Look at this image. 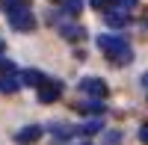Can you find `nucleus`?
<instances>
[{
  "instance_id": "nucleus-1",
  "label": "nucleus",
  "mask_w": 148,
  "mask_h": 145,
  "mask_svg": "<svg viewBox=\"0 0 148 145\" xmlns=\"http://www.w3.org/2000/svg\"><path fill=\"white\" fill-rule=\"evenodd\" d=\"M98 47L110 56V62H113V65H127L130 56H133L130 44L121 39V36H98Z\"/></svg>"
},
{
  "instance_id": "nucleus-2",
  "label": "nucleus",
  "mask_w": 148,
  "mask_h": 145,
  "mask_svg": "<svg viewBox=\"0 0 148 145\" xmlns=\"http://www.w3.org/2000/svg\"><path fill=\"white\" fill-rule=\"evenodd\" d=\"M36 89H39V101H42V104H53V101H59V95H62V83L45 77Z\"/></svg>"
},
{
  "instance_id": "nucleus-3",
  "label": "nucleus",
  "mask_w": 148,
  "mask_h": 145,
  "mask_svg": "<svg viewBox=\"0 0 148 145\" xmlns=\"http://www.w3.org/2000/svg\"><path fill=\"white\" fill-rule=\"evenodd\" d=\"M9 24H12L15 30H21V33H33V30H36V18H33L30 9H15V12H9Z\"/></svg>"
},
{
  "instance_id": "nucleus-4",
  "label": "nucleus",
  "mask_w": 148,
  "mask_h": 145,
  "mask_svg": "<svg viewBox=\"0 0 148 145\" xmlns=\"http://www.w3.org/2000/svg\"><path fill=\"white\" fill-rule=\"evenodd\" d=\"M80 92L89 98H107V83L101 77H83L80 80Z\"/></svg>"
},
{
  "instance_id": "nucleus-5",
  "label": "nucleus",
  "mask_w": 148,
  "mask_h": 145,
  "mask_svg": "<svg viewBox=\"0 0 148 145\" xmlns=\"http://www.w3.org/2000/svg\"><path fill=\"white\" fill-rule=\"evenodd\" d=\"M39 139H42V124H27V127H21L15 133V142L18 145H33Z\"/></svg>"
},
{
  "instance_id": "nucleus-6",
  "label": "nucleus",
  "mask_w": 148,
  "mask_h": 145,
  "mask_svg": "<svg viewBox=\"0 0 148 145\" xmlns=\"http://www.w3.org/2000/svg\"><path fill=\"white\" fill-rule=\"evenodd\" d=\"M104 18H107L110 27H127V21H130V18H127V12H125V9H119V6H116V9H110Z\"/></svg>"
},
{
  "instance_id": "nucleus-7",
  "label": "nucleus",
  "mask_w": 148,
  "mask_h": 145,
  "mask_svg": "<svg viewBox=\"0 0 148 145\" xmlns=\"http://www.w3.org/2000/svg\"><path fill=\"white\" fill-rule=\"evenodd\" d=\"M18 89H21L18 74H0V92H3V95H12V92H18Z\"/></svg>"
},
{
  "instance_id": "nucleus-8",
  "label": "nucleus",
  "mask_w": 148,
  "mask_h": 145,
  "mask_svg": "<svg viewBox=\"0 0 148 145\" xmlns=\"http://www.w3.org/2000/svg\"><path fill=\"white\" fill-rule=\"evenodd\" d=\"M18 80H21V86H39V83L45 80V74H42V71H36V68H27V71H21V74H18Z\"/></svg>"
},
{
  "instance_id": "nucleus-9",
  "label": "nucleus",
  "mask_w": 148,
  "mask_h": 145,
  "mask_svg": "<svg viewBox=\"0 0 148 145\" xmlns=\"http://www.w3.org/2000/svg\"><path fill=\"white\" fill-rule=\"evenodd\" d=\"M47 130H51V133H53L56 139H71L74 133H77V127H71V124H62V122H53Z\"/></svg>"
},
{
  "instance_id": "nucleus-10",
  "label": "nucleus",
  "mask_w": 148,
  "mask_h": 145,
  "mask_svg": "<svg viewBox=\"0 0 148 145\" xmlns=\"http://www.w3.org/2000/svg\"><path fill=\"white\" fill-rule=\"evenodd\" d=\"M59 33H62V39H71V42L83 39V27H77V24H59Z\"/></svg>"
},
{
  "instance_id": "nucleus-11",
  "label": "nucleus",
  "mask_w": 148,
  "mask_h": 145,
  "mask_svg": "<svg viewBox=\"0 0 148 145\" xmlns=\"http://www.w3.org/2000/svg\"><path fill=\"white\" fill-rule=\"evenodd\" d=\"M80 110H83L86 116H101V113H104V104H101V98H89L86 104H80Z\"/></svg>"
},
{
  "instance_id": "nucleus-12",
  "label": "nucleus",
  "mask_w": 148,
  "mask_h": 145,
  "mask_svg": "<svg viewBox=\"0 0 148 145\" xmlns=\"http://www.w3.org/2000/svg\"><path fill=\"white\" fill-rule=\"evenodd\" d=\"M101 130V118H89L86 124H80L77 127V133H83V136H92V133H98Z\"/></svg>"
},
{
  "instance_id": "nucleus-13",
  "label": "nucleus",
  "mask_w": 148,
  "mask_h": 145,
  "mask_svg": "<svg viewBox=\"0 0 148 145\" xmlns=\"http://www.w3.org/2000/svg\"><path fill=\"white\" fill-rule=\"evenodd\" d=\"M80 9H83V0H62V12H68V15H77Z\"/></svg>"
},
{
  "instance_id": "nucleus-14",
  "label": "nucleus",
  "mask_w": 148,
  "mask_h": 145,
  "mask_svg": "<svg viewBox=\"0 0 148 145\" xmlns=\"http://www.w3.org/2000/svg\"><path fill=\"white\" fill-rule=\"evenodd\" d=\"M0 74H18V65L12 59H3L0 56Z\"/></svg>"
},
{
  "instance_id": "nucleus-15",
  "label": "nucleus",
  "mask_w": 148,
  "mask_h": 145,
  "mask_svg": "<svg viewBox=\"0 0 148 145\" xmlns=\"http://www.w3.org/2000/svg\"><path fill=\"white\" fill-rule=\"evenodd\" d=\"M104 142H107V145H119V142H121V133H119V130H107Z\"/></svg>"
},
{
  "instance_id": "nucleus-16",
  "label": "nucleus",
  "mask_w": 148,
  "mask_h": 145,
  "mask_svg": "<svg viewBox=\"0 0 148 145\" xmlns=\"http://www.w3.org/2000/svg\"><path fill=\"white\" fill-rule=\"evenodd\" d=\"M136 3H139V0H116L113 6H119V9H125V12H127V9H133Z\"/></svg>"
},
{
  "instance_id": "nucleus-17",
  "label": "nucleus",
  "mask_w": 148,
  "mask_h": 145,
  "mask_svg": "<svg viewBox=\"0 0 148 145\" xmlns=\"http://www.w3.org/2000/svg\"><path fill=\"white\" fill-rule=\"evenodd\" d=\"M139 139H142V142H145V145H148V122H145V124H142V127H139Z\"/></svg>"
},
{
  "instance_id": "nucleus-18",
  "label": "nucleus",
  "mask_w": 148,
  "mask_h": 145,
  "mask_svg": "<svg viewBox=\"0 0 148 145\" xmlns=\"http://www.w3.org/2000/svg\"><path fill=\"white\" fill-rule=\"evenodd\" d=\"M3 51H6V42H3V39H0V56H3Z\"/></svg>"
},
{
  "instance_id": "nucleus-19",
  "label": "nucleus",
  "mask_w": 148,
  "mask_h": 145,
  "mask_svg": "<svg viewBox=\"0 0 148 145\" xmlns=\"http://www.w3.org/2000/svg\"><path fill=\"white\" fill-rule=\"evenodd\" d=\"M142 86H148V71H145V74H142Z\"/></svg>"
},
{
  "instance_id": "nucleus-20",
  "label": "nucleus",
  "mask_w": 148,
  "mask_h": 145,
  "mask_svg": "<svg viewBox=\"0 0 148 145\" xmlns=\"http://www.w3.org/2000/svg\"><path fill=\"white\" fill-rule=\"evenodd\" d=\"M0 3H9V0H0Z\"/></svg>"
},
{
  "instance_id": "nucleus-21",
  "label": "nucleus",
  "mask_w": 148,
  "mask_h": 145,
  "mask_svg": "<svg viewBox=\"0 0 148 145\" xmlns=\"http://www.w3.org/2000/svg\"><path fill=\"white\" fill-rule=\"evenodd\" d=\"M113 3H116V0H113Z\"/></svg>"
}]
</instances>
